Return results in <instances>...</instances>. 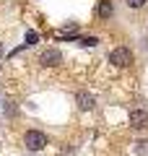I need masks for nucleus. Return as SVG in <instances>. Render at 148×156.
<instances>
[{
  "label": "nucleus",
  "instance_id": "obj_10",
  "mask_svg": "<svg viewBox=\"0 0 148 156\" xmlns=\"http://www.w3.org/2000/svg\"><path fill=\"white\" fill-rule=\"evenodd\" d=\"M78 42H81L83 47H96L99 44V37H81Z\"/></svg>",
  "mask_w": 148,
  "mask_h": 156
},
{
  "label": "nucleus",
  "instance_id": "obj_12",
  "mask_svg": "<svg viewBox=\"0 0 148 156\" xmlns=\"http://www.w3.org/2000/svg\"><path fill=\"white\" fill-rule=\"evenodd\" d=\"M0 55H3V47H0Z\"/></svg>",
  "mask_w": 148,
  "mask_h": 156
},
{
  "label": "nucleus",
  "instance_id": "obj_2",
  "mask_svg": "<svg viewBox=\"0 0 148 156\" xmlns=\"http://www.w3.org/2000/svg\"><path fill=\"white\" fill-rule=\"evenodd\" d=\"M23 146H26V151H44L49 146V138L47 133H42V130H26L23 133Z\"/></svg>",
  "mask_w": 148,
  "mask_h": 156
},
{
  "label": "nucleus",
  "instance_id": "obj_6",
  "mask_svg": "<svg viewBox=\"0 0 148 156\" xmlns=\"http://www.w3.org/2000/svg\"><path fill=\"white\" fill-rule=\"evenodd\" d=\"M115 16V3L112 0H99L96 3V18L99 21H109Z\"/></svg>",
  "mask_w": 148,
  "mask_h": 156
},
{
  "label": "nucleus",
  "instance_id": "obj_9",
  "mask_svg": "<svg viewBox=\"0 0 148 156\" xmlns=\"http://www.w3.org/2000/svg\"><path fill=\"white\" fill-rule=\"evenodd\" d=\"M125 5L130 8V11H140V8L148 5V0H125Z\"/></svg>",
  "mask_w": 148,
  "mask_h": 156
},
{
  "label": "nucleus",
  "instance_id": "obj_4",
  "mask_svg": "<svg viewBox=\"0 0 148 156\" xmlns=\"http://www.w3.org/2000/svg\"><path fill=\"white\" fill-rule=\"evenodd\" d=\"M130 128L138 133H146L148 130V112L146 109H132L130 112Z\"/></svg>",
  "mask_w": 148,
  "mask_h": 156
},
{
  "label": "nucleus",
  "instance_id": "obj_1",
  "mask_svg": "<svg viewBox=\"0 0 148 156\" xmlns=\"http://www.w3.org/2000/svg\"><path fill=\"white\" fill-rule=\"evenodd\" d=\"M107 60H109L115 68H130L132 62H135V55H132L130 47H122L120 44V47H112V50H109Z\"/></svg>",
  "mask_w": 148,
  "mask_h": 156
},
{
  "label": "nucleus",
  "instance_id": "obj_5",
  "mask_svg": "<svg viewBox=\"0 0 148 156\" xmlns=\"http://www.w3.org/2000/svg\"><path fill=\"white\" fill-rule=\"evenodd\" d=\"M76 104H78V109L81 112H91L93 107H96V96L91 94V91H76Z\"/></svg>",
  "mask_w": 148,
  "mask_h": 156
},
{
  "label": "nucleus",
  "instance_id": "obj_7",
  "mask_svg": "<svg viewBox=\"0 0 148 156\" xmlns=\"http://www.w3.org/2000/svg\"><path fill=\"white\" fill-rule=\"evenodd\" d=\"M55 39H78V23H70V26H65V29H57Z\"/></svg>",
  "mask_w": 148,
  "mask_h": 156
},
{
  "label": "nucleus",
  "instance_id": "obj_8",
  "mask_svg": "<svg viewBox=\"0 0 148 156\" xmlns=\"http://www.w3.org/2000/svg\"><path fill=\"white\" fill-rule=\"evenodd\" d=\"M132 151H135V156H148V140H135V146H132Z\"/></svg>",
  "mask_w": 148,
  "mask_h": 156
},
{
  "label": "nucleus",
  "instance_id": "obj_11",
  "mask_svg": "<svg viewBox=\"0 0 148 156\" xmlns=\"http://www.w3.org/2000/svg\"><path fill=\"white\" fill-rule=\"evenodd\" d=\"M37 42H39V34H37V31H26V47L37 44Z\"/></svg>",
  "mask_w": 148,
  "mask_h": 156
},
{
  "label": "nucleus",
  "instance_id": "obj_3",
  "mask_svg": "<svg viewBox=\"0 0 148 156\" xmlns=\"http://www.w3.org/2000/svg\"><path fill=\"white\" fill-rule=\"evenodd\" d=\"M37 62H39L42 68H57V65H62V52L55 50V47H47V50L39 52Z\"/></svg>",
  "mask_w": 148,
  "mask_h": 156
}]
</instances>
